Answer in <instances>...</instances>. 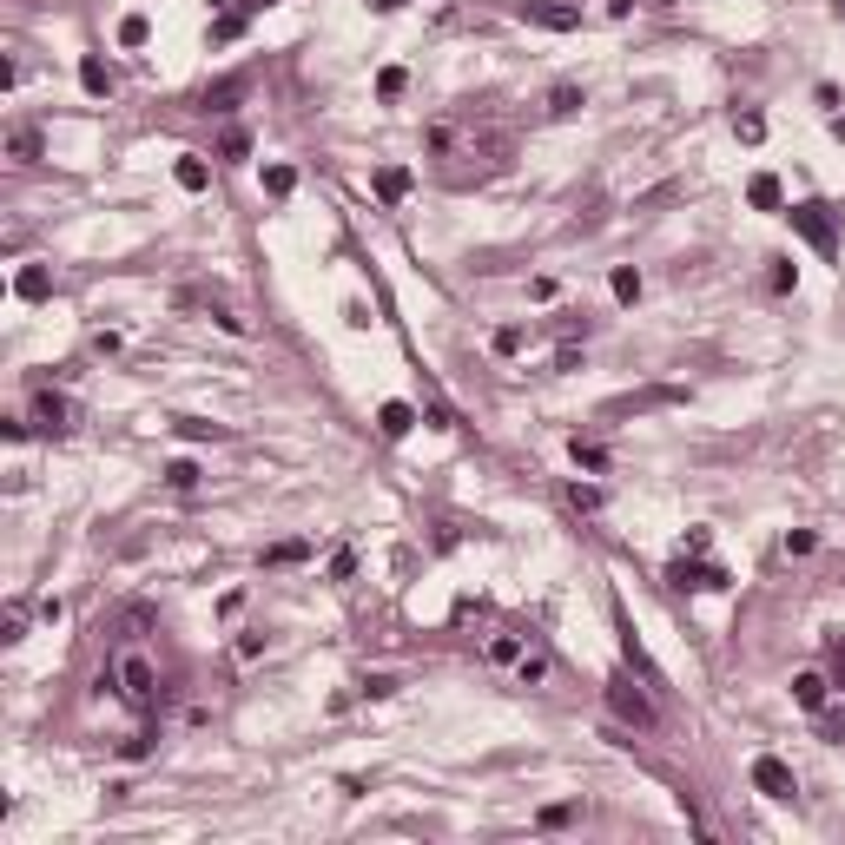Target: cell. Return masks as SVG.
<instances>
[{
  "mask_svg": "<svg viewBox=\"0 0 845 845\" xmlns=\"http://www.w3.org/2000/svg\"><path fill=\"white\" fill-rule=\"evenodd\" d=\"M515 13L535 21V27H548V33H574L581 27V7H562V0H515Z\"/></svg>",
  "mask_w": 845,
  "mask_h": 845,
  "instance_id": "obj_5",
  "label": "cell"
},
{
  "mask_svg": "<svg viewBox=\"0 0 845 845\" xmlns=\"http://www.w3.org/2000/svg\"><path fill=\"white\" fill-rule=\"evenodd\" d=\"M574 819H581V799H562V806H542V813H535L542 832H562V825H574Z\"/></svg>",
  "mask_w": 845,
  "mask_h": 845,
  "instance_id": "obj_17",
  "label": "cell"
},
{
  "mask_svg": "<svg viewBox=\"0 0 845 845\" xmlns=\"http://www.w3.org/2000/svg\"><path fill=\"white\" fill-rule=\"evenodd\" d=\"M607 291H615V304H634V297H640V272H634V264H615Z\"/></svg>",
  "mask_w": 845,
  "mask_h": 845,
  "instance_id": "obj_19",
  "label": "cell"
},
{
  "mask_svg": "<svg viewBox=\"0 0 845 845\" xmlns=\"http://www.w3.org/2000/svg\"><path fill=\"white\" fill-rule=\"evenodd\" d=\"M397 687H403L397 673H364V681H357V694H364V700H390Z\"/></svg>",
  "mask_w": 845,
  "mask_h": 845,
  "instance_id": "obj_23",
  "label": "cell"
},
{
  "mask_svg": "<svg viewBox=\"0 0 845 845\" xmlns=\"http://www.w3.org/2000/svg\"><path fill=\"white\" fill-rule=\"evenodd\" d=\"M120 694L132 707H152V694H159V667H152L146 654H120Z\"/></svg>",
  "mask_w": 845,
  "mask_h": 845,
  "instance_id": "obj_4",
  "label": "cell"
},
{
  "mask_svg": "<svg viewBox=\"0 0 845 845\" xmlns=\"http://www.w3.org/2000/svg\"><path fill=\"white\" fill-rule=\"evenodd\" d=\"M165 482H172V489H198V463H185V456H179V463H165Z\"/></svg>",
  "mask_w": 845,
  "mask_h": 845,
  "instance_id": "obj_30",
  "label": "cell"
},
{
  "mask_svg": "<svg viewBox=\"0 0 845 845\" xmlns=\"http://www.w3.org/2000/svg\"><path fill=\"white\" fill-rule=\"evenodd\" d=\"M574 106H588V93H581V87H568V79H562V87L548 93V113H555V120H568Z\"/></svg>",
  "mask_w": 845,
  "mask_h": 845,
  "instance_id": "obj_22",
  "label": "cell"
},
{
  "mask_svg": "<svg viewBox=\"0 0 845 845\" xmlns=\"http://www.w3.org/2000/svg\"><path fill=\"white\" fill-rule=\"evenodd\" d=\"M574 463H581V469H595V476H601V469H607V449H595V443H581V436H574Z\"/></svg>",
  "mask_w": 845,
  "mask_h": 845,
  "instance_id": "obj_32",
  "label": "cell"
},
{
  "mask_svg": "<svg viewBox=\"0 0 845 845\" xmlns=\"http://www.w3.org/2000/svg\"><path fill=\"white\" fill-rule=\"evenodd\" d=\"M766 284H773V291H792V284H799V264H792V258H773Z\"/></svg>",
  "mask_w": 845,
  "mask_h": 845,
  "instance_id": "obj_29",
  "label": "cell"
},
{
  "mask_svg": "<svg viewBox=\"0 0 845 845\" xmlns=\"http://www.w3.org/2000/svg\"><path fill=\"white\" fill-rule=\"evenodd\" d=\"M747 198L759 212H786V192H780V179L773 172H753V185H747Z\"/></svg>",
  "mask_w": 845,
  "mask_h": 845,
  "instance_id": "obj_12",
  "label": "cell"
},
{
  "mask_svg": "<svg viewBox=\"0 0 845 845\" xmlns=\"http://www.w3.org/2000/svg\"><path fill=\"white\" fill-rule=\"evenodd\" d=\"M707 548H714V535H707V529H687V542H681V555H707Z\"/></svg>",
  "mask_w": 845,
  "mask_h": 845,
  "instance_id": "obj_41",
  "label": "cell"
},
{
  "mask_svg": "<svg viewBox=\"0 0 845 845\" xmlns=\"http://www.w3.org/2000/svg\"><path fill=\"white\" fill-rule=\"evenodd\" d=\"M522 654H529V634H489L482 640V667H496V673H515Z\"/></svg>",
  "mask_w": 845,
  "mask_h": 845,
  "instance_id": "obj_7",
  "label": "cell"
},
{
  "mask_svg": "<svg viewBox=\"0 0 845 845\" xmlns=\"http://www.w3.org/2000/svg\"><path fill=\"white\" fill-rule=\"evenodd\" d=\"M403 87H410V73H403V66H383V73H377V93H383V99H403Z\"/></svg>",
  "mask_w": 845,
  "mask_h": 845,
  "instance_id": "obj_28",
  "label": "cell"
},
{
  "mask_svg": "<svg viewBox=\"0 0 845 845\" xmlns=\"http://www.w3.org/2000/svg\"><path fill=\"white\" fill-rule=\"evenodd\" d=\"M238 33H245V13H238V7H225V13H218V21H212V46L238 40Z\"/></svg>",
  "mask_w": 845,
  "mask_h": 845,
  "instance_id": "obj_24",
  "label": "cell"
},
{
  "mask_svg": "<svg viewBox=\"0 0 845 845\" xmlns=\"http://www.w3.org/2000/svg\"><path fill=\"white\" fill-rule=\"evenodd\" d=\"M813 548H819L813 529H786V555H813Z\"/></svg>",
  "mask_w": 845,
  "mask_h": 845,
  "instance_id": "obj_38",
  "label": "cell"
},
{
  "mask_svg": "<svg viewBox=\"0 0 845 845\" xmlns=\"http://www.w3.org/2000/svg\"><path fill=\"white\" fill-rule=\"evenodd\" d=\"M46 291H54V278H46V272H40V264H27V272H21V278H13V297H27V304H40Z\"/></svg>",
  "mask_w": 845,
  "mask_h": 845,
  "instance_id": "obj_16",
  "label": "cell"
},
{
  "mask_svg": "<svg viewBox=\"0 0 845 845\" xmlns=\"http://www.w3.org/2000/svg\"><path fill=\"white\" fill-rule=\"evenodd\" d=\"M264 192H272V198H291V192H297V165H264Z\"/></svg>",
  "mask_w": 845,
  "mask_h": 845,
  "instance_id": "obj_20",
  "label": "cell"
},
{
  "mask_svg": "<svg viewBox=\"0 0 845 845\" xmlns=\"http://www.w3.org/2000/svg\"><path fill=\"white\" fill-rule=\"evenodd\" d=\"M146 753H152V733H132L126 747H120V759H146Z\"/></svg>",
  "mask_w": 845,
  "mask_h": 845,
  "instance_id": "obj_42",
  "label": "cell"
},
{
  "mask_svg": "<svg viewBox=\"0 0 845 845\" xmlns=\"http://www.w3.org/2000/svg\"><path fill=\"white\" fill-rule=\"evenodd\" d=\"M601 694H607V707H615V720H621V726H634V733H654V726H661L654 700L634 687V673H615V681H607Z\"/></svg>",
  "mask_w": 845,
  "mask_h": 845,
  "instance_id": "obj_1",
  "label": "cell"
},
{
  "mask_svg": "<svg viewBox=\"0 0 845 845\" xmlns=\"http://www.w3.org/2000/svg\"><path fill=\"white\" fill-rule=\"evenodd\" d=\"M350 574H357V555L337 548V555H330V581H350Z\"/></svg>",
  "mask_w": 845,
  "mask_h": 845,
  "instance_id": "obj_39",
  "label": "cell"
},
{
  "mask_svg": "<svg viewBox=\"0 0 845 845\" xmlns=\"http://www.w3.org/2000/svg\"><path fill=\"white\" fill-rule=\"evenodd\" d=\"M733 132H740L747 146H759V139H766V120H759V113H740V120H733Z\"/></svg>",
  "mask_w": 845,
  "mask_h": 845,
  "instance_id": "obj_34",
  "label": "cell"
},
{
  "mask_svg": "<svg viewBox=\"0 0 845 845\" xmlns=\"http://www.w3.org/2000/svg\"><path fill=\"white\" fill-rule=\"evenodd\" d=\"M152 40V21H146V13H126V21H120V46H146Z\"/></svg>",
  "mask_w": 845,
  "mask_h": 845,
  "instance_id": "obj_25",
  "label": "cell"
},
{
  "mask_svg": "<svg viewBox=\"0 0 845 845\" xmlns=\"http://www.w3.org/2000/svg\"><path fill=\"white\" fill-rule=\"evenodd\" d=\"M825 687H832V681H825V673H813V667L792 673V700H799L806 714H819V707H825Z\"/></svg>",
  "mask_w": 845,
  "mask_h": 845,
  "instance_id": "obj_10",
  "label": "cell"
},
{
  "mask_svg": "<svg viewBox=\"0 0 845 845\" xmlns=\"http://www.w3.org/2000/svg\"><path fill=\"white\" fill-rule=\"evenodd\" d=\"M370 185H377L383 205H403V198H410V165H377V172H370Z\"/></svg>",
  "mask_w": 845,
  "mask_h": 845,
  "instance_id": "obj_9",
  "label": "cell"
},
{
  "mask_svg": "<svg viewBox=\"0 0 845 845\" xmlns=\"http://www.w3.org/2000/svg\"><path fill=\"white\" fill-rule=\"evenodd\" d=\"M377 430L397 443V436H410V430H416V410H410V403H383V410H377Z\"/></svg>",
  "mask_w": 845,
  "mask_h": 845,
  "instance_id": "obj_13",
  "label": "cell"
},
{
  "mask_svg": "<svg viewBox=\"0 0 845 845\" xmlns=\"http://www.w3.org/2000/svg\"><path fill=\"white\" fill-rule=\"evenodd\" d=\"M172 179L185 185V192H205V185H212V165H205V159H198V152H179V165H172Z\"/></svg>",
  "mask_w": 845,
  "mask_h": 845,
  "instance_id": "obj_11",
  "label": "cell"
},
{
  "mask_svg": "<svg viewBox=\"0 0 845 845\" xmlns=\"http://www.w3.org/2000/svg\"><path fill=\"white\" fill-rule=\"evenodd\" d=\"M568 502L574 509H601V489L595 482H568Z\"/></svg>",
  "mask_w": 845,
  "mask_h": 845,
  "instance_id": "obj_35",
  "label": "cell"
},
{
  "mask_svg": "<svg viewBox=\"0 0 845 845\" xmlns=\"http://www.w3.org/2000/svg\"><path fill=\"white\" fill-rule=\"evenodd\" d=\"M753 786L766 792V799H792V792H799V780H792V766L780 753H759L753 759Z\"/></svg>",
  "mask_w": 845,
  "mask_h": 845,
  "instance_id": "obj_6",
  "label": "cell"
},
{
  "mask_svg": "<svg viewBox=\"0 0 845 845\" xmlns=\"http://www.w3.org/2000/svg\"><path fill=\"white\" fill-rule=\"evenodd\" d=\"M422 422H430V430H463V416H456L443 397H430V410H422Z\"/></svg>",
  "mask_w": 845,
  "mask_h": 845,
  "instance_id": "obj_26",
  "label": "cell"
},
{
  "mask_svg": "<svg viewBox=\"0 0 845 845\" xmlns=\"http://www.w3.org/2000/svg\"><path fill=\"white\" fill-rule=\"evenodd\" d=\"M245 93V79H218V87H205V99H198V106L205 113H231V99Z\"/></svg>",
  "mask_w": 845,
  "mask_h": 845,
  "instance_id": "obj_18",
  "label": "cell"
},
{
  "mask_svg": "<svg viewBox=\"0 0 845 845\" xmlns=\"http://www.w3.org/2000/svg\"><path fill=\"white\" fill-rule=\"evenodd\" d=\"M819 740H845V707H819Z\"/></svg>",
  "mask_w": 845,
  "mask_h": 845,
  "instance_id": "obj_27",
  "label": "cell"
},
{
  "mask_svg": "<svg viewBox=\"0 0 845 845\" xmlns=\"http://www.w3.org/2000/svg\"><path fill=\"white\" fill-rule=\"evenodd\" d=\"M7 152H13L21 165H27V159H40V132H33V126H13V132H7Z\"/></svg>",
  "mask_w": 845,
  "mask_h": 845,
  "instance_id": "obj_21",
  "label": "cell"
},
{
  "mask_svg": "<svg viewBox=\"0 0 845 845\" xmlns=\"http://www.w3.org/2000/svg\"><path fill=\"white\" fill-rule=\"evenodd\" d=\"M33 422H40L46 436H66V430H73V403L54 397V390H40V397H33Z\"/></svg>",
  "mask_w": 845,
  "mask_h": 845,
  "instance_id": "obj_8",
  "label": "cell"
},
{
  "mask_svg": "<svg viewBox=\"0 0 845 845\" xmlns=\"http://www.w3.org/2000/svg\"><path fill=\"white\" fill-rule=\"evenodd\" d=\"M634 13V0H607V21H628Z\"/></svg>",
  "mask_w": 845,
  "mask_h": 845,
  "instance_id": "obj_43",
  "label": "cell"
},
{
  "mask_svg": "<svg viewBox=\"0 0 845 845\" xmlns=\"http://www.w3.org/2000/svg\"><path fill=\"white\" fill-rule=\"evenodd\" d=\"M179 436H192V443H205V436H212V443H218V422H198V416H179Z\"/></svg>",
  "mask_w": 845,
  "mask_h": 845,
  "instance_id": "obj_36",
  "label": "cell"
},
{
  "mask_svg": "<svg viewBox=\"0 0 845 845\" xmlns=\"http://www.w3.org/2000/svg\"><path fill=\"white\" fill-rule=\"evenodd\" d=\"M661 7H673V0H661Z\"/></svg>",
  "mask_w": 845,
  "mask_h": 845,
  "instance_id": "obj_47",
  "label": "cell"
},
{
  "mask_svg": "<svg viewBox=\"0 0 845 845\" xmlns=\"http://www.w3.org/2000/svg\"><path fill=\"white\" fill-rule=\"evenodd\" d=\"M786 218H792V231H799L819 258H839V218H832V205L806 198V205H786Z\"/></svg>",
  "mask_w": 845,
  "mask_h": 845,
  "instance_id": "obj_2",
  "label": "cell"
},
{
  "mask_svg": "<svg viewBox=\"0 0 845 845\" xmlns=\"http://www.w3.org/2000/svg\"><path fill=\"white\" fill-rule=\"evenodd\" d=\"M667 588H694V595H720V588H733V574L714 568V562H667Z\"/></svg>",
  "mask_w": 845,
  "mask_h": 845,
  "instance_id": "obj_3",
  "label": "cell"
},
{
  "mask_svg": "<svg viewBox=\"0 0 845 845\" xmlns=\"http://www.w3.org/2000/svg\"><path fill=\"white\" fill-rule=\"evenodd\" d=\"M231 654H238V661H258V654H264V634H238V648H231Z\"/></svg>",
  "mask_w": 845,
  "mask_h": 845,
  "instance_id": "obj_40",
  "label": "cell"
},
{
  "mask_svg": "<svg viewBox=\"0 0 845 845\" xmlns=\"http://www.w3.org/2000/svg\"><path fill=\"white\" fill-rule=\"evenodd\" d=\"M489 344H496V357H515V350H522V330H515V324H502L496 337H489Z\"/></svg>",
  "mask_w": 845,
  "mask_h": 845,
  "instance_id": "obj_37",
  "label": "cell"
},
{
  "mask_svg": "<svg viewBox=\"0 0 845 845\" xmlns=\"http://www.w3.org/2000/svg\"><path fill=\"white\" fill-rule=\"evenodd\" d=\"M548 673H555V661H548V648H529V654H522V667H515V681H522V687H542Z\"/></svg>",
  "mask_w": 845,
  "mask_h": 845,
  "instance_id": "obj_14",
  "label": "cell"
},
{
  "mask_svg": "<svg viewBox=\"0 0 845 845\" xmlns=\"http://www.w3.org/2000/svg\"><path fill=\"white\" fill-rule=\"evenodd\" d=\"M218 152H225L231 165H238V159H251V132H238V126H231V132H225V146H218Z\"/></svg>",
  "mask_w": 845,
  "mask_h": 845,
  "instance_id": "obj_33",
  "label": "cell"
},
{
  "mask_svg": "<svg viewBox=\"0 0 845 845\" xmlns=\"http://www.w3.org/2000/svg\"><path fill=\"white\" fill-rule=\"evenodd\" d=\"M79 87H87L93 99H106V93H113V73H106V60H93V54L79 60Z\"/></svg>",
  "mask_w": 845,
  "mask_h": 845,
  "instance_id": "obj_15",
  "label": "cell"
},
{
  "mask_svg": "<svg viewBox=\"0 0 845 845\" xmlns=\"http://www.w3.org/2000/svg\"><path fill=\"white\" fill-rule=\"evenodd\" d=\"M370 7H377V13H390V7H403V0H370Z\"/></svg>",
  "mask_w": 845,
  "mask_h": 845,
  "instance_id": "obj_45",
  "label": "cell"
},
{
  "mask_svg": "<svg viewBox=\"0 0 845 845\" xmlns=\"http://www.w3.org/2000/svg\"><path fill=\"white\" fill-rule=\"evenodd\" d=\"M832 139L845 146V113H832Z\"/></svg>",
  "mask_w": 845,
  "mask_h": 845,
  "instance_id": "obj_44",
  "label": "cell"
},
{
  "mask_svg": "<svg viewBox=\"0 0 845 845\" xmlns=\"http://www.w3.org/2000/svg\"><path fill=\"white\" fill-rule=\"evenodd\" d=\"M832 7H839V21H845V0H832Z\"/></svg>",
  "mask_w": 845,
  "mask_h": 845,
  "instance_id": "obj_46",
  "label": "cell"
},
{
  "mask_svg": "<svg viewBox=\"0 0 845 845\" xmlns=\"http://www.w3.org/2000/svg\"><path fill=\"white\" fill-rule=\"evenodd\" d=\"M304 555H311V542H278V548H264V562L284 568V562H304Z\"/></svg>",
  "mask_w": 845,
  "mask_h": 845,
  "instance_id": "obj_31",
  "label": "cell"
}]
</instances>
